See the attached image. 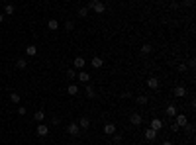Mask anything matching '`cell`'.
Returning <instances> with one entry per match:
<instances>
[{
    "instance_id": "obj_12",
    "label": "cell",
    "mask_w": 196,
    "mask_h": 145,
    "mask_svg": "<svg viewBox=\"0 0 196 145\" xmlns=\"http://www.w3.org/2000/svg\"><path fill=\"white\" fill-rule=\"evenodd\" d=\"M77 78H78L81 82H88V81H90V73L81 71V73H77Z\"/></svg>"
},
{
    "instance_id": "obj_30",
    "label": "cell",
    "mask_w": 196,
    "mask_h": 145,
    "mask_svg": "<svg viewBox=\"0 0 196 145\" xmlns=\"http://www.w3.org/2000/svg\"><path fill=\"white\" fill-rule=\"evenodd\" d=\"M122 139H124L122 135H114V139H112V141H114L116 145H120V143H122Z\"/></svg>"
},
{
    "instance_id": "obj_13",
    "label": "cell",
    "mask_w": 196,
    "mask_h": 145,
    "mask_svg": "<svg viewBox=\"0 0 196 145\" xmlns=\"http://www.w3.org/2000/svg\"><path fill=\"white\" fill-rule=\"evenodd\" d=\"M149 127H151V130H157V131H159L161 127H163V122L155 118V120H151V124H149Z\"/></svg>"
},
{
    "instance_id": "obj_26",
    "label": "cell",
    "mask_w": 196,
    "mask_h": 145,
    "mask_svg": "<svg viewBox=\"0 0 196 145\" xmlns=\"http://www.w3.org/2000/svg\"><path fill=\"white\" fill-rule=\"evenodd\" d=\"M135 102H137L139 106H145V104H147V96H143V94H141V96L135 98Z\"/></svg>"
},
{
    "instance_id": "obj_14",
    "label": "cell",
    "mask_w": 196,
    "mask_h": 145,
    "mask_svg": "<svg viewBox=\"0 0 196 145\" xmlns=\"http://www.w3.org/2000/svg\"><path fill=\"white\" fill-rule=\"evenodd\" d=\"M104 133L106 135H114L116 133V126L114 124H106V126H104Z\"/></svg>"
},
{
    "instance_id": "obj_24",
    "label": "cell",
    "mask_w": 196,
    "mask_h": 145,
    "mask_svg": "<svg viewBox=\"0 0 196 145\" xmlns=\"http://www.w3.org/2000/svg\"><path fill=\"white\" fill-rule=\"evenodd\" d=\"M14 10H16V8L12 6V4H6V6H4V14H6V16H12V14H14Z\"/></svg>"
},
{
    "instance_id": "obj_3",
    "label": "cell",
    "mask_w": 196,
    "mask_h": 145,
    "mask_svg": "<svg viewBox=\"0 0 196 145\" xmlns=\"http://www.w3.org/2000/svg\"><path fill=\"white\" fill-rule=\"evenodd\" d=\"M174 124H177L178 127H184L186 124H188V120H186L184 114H177V116H174Z\"/></svg>"
},
{
    "instance_id": "obj_35",
    "label": "cell",
    "mask_w": 196,
    "mask_h": 145,
    "mask_svg": "<svg viewBox=\"0 0 196 145\" xmlns=\"http://www.w3.org/2000/svg\"><path fill=\"white\" fill-rule=\"evenodd\" d=\"M182 145H184V143H182Z\"/></svg>"
},
{
    "instance_id": "obj_15",
    "label": "cell",
    "mask_w": 196,
    "mask_h": 145,
    "mask_svg": "<svg viewBox=\"0 0 196 145\" xmlns=\"http://www.w3.org/2000/svg\"><path fill=\"white\" fill-rule=\"evenodd\" d=\"M165 112H167V116H169V118H174V116H177V106H174V104H169Z\"/></svg>"
},
{
    "instance_id": "obj_17",
    "label": "cell",
    "mask_w": 196,
    "mask_h": 145,
    "mask_svg": "<svg viewBox=\"0 0 196 145\" xmlns=\"http://www.w3.org/2000/svg\"><path fill=\"white\" fill-rule=\"evenodd\" d=\"M33 120L41 124V122H43V120H45V112H43V110H37L35 114H33Z\"/></svg>"
},
{
    "instance_id": "obj_34",
    "label": "cell",
    "mask_w": 196,
    "mask_h": 145,
    "mask_svg": "<svg viewBox=\"0 0 196 145\" xmlns=\"http://www.w3.org/2000/svg\"><path fill=\"white\" fill-rule=\"evenodd\" d=\"M94 2H100V0H90V4H94Z\"/></svg>"
},
{
    "instance_id": "obj_11",
    "label": "cell",
    "mask_w": 196,
    "mask_h": 145,
    "mask_svg": "<svg viewBox=\"0 0 196 145\" xmlns=\"http://www.w3.org/2000/svg\"><path fill=\"white\" fill-rule=\"evenodd\" d=\"M77 124H78V127H81V130H88V127H90V120L88 118H81Z\"/></svg>"
},
{
    "instance_id": "obj_6",
    "label": "cell",
    "mask_w": 196,
    "mask_h": 145,
    "mask_svg": "<svg viewBox=\"0 0 196 145\" xmlns=\"http://www.w3.org/2000/svg\"><path fill=\"white\" fill-rule=\"evenodd\" d=\"M147 86L151 90H157V88H159V78H157V77H149L147 78Z\"/></svg>"
},
{
    "instance_id": "obj_19",
    "label": "cell",
    "mask_w": 196,
    "mask_h": 145,
    "mask_svg": "<svg viewBox=\"0 0 196 145\" xmlns=\"http://www.w3.org/2000/svg\"><path fill=\"white\" fill-rule=\"evenodd\" d=\"M35 53H37V47H35V45H28V47H26V55L28 57H33Z\"/></svg>"
},
{
    "instance_id": "obj_7",
    "label": "cell",
    "mask_w": 196,
    "mask_h": 145,
    "mask_svg": "<svg viewBox=\"0 0 196 145\" xmlns=\"http://www.w3.org/2000/svg\"><path fill=\"white\" fill-rule=\"evenodd\" d=\"M141 122H143V118H141L139 114H131L130 116V124L131 126H141Z\"/></svg>"
},
{
    "instance_id": "obj_27",
    "label": "cell",
    "mask_w": 196,
    "mask_h": 145,
    "mask_svg": "<svg viewBox=\"0 0 196 145\" xmlns=\"http://www.w3.org/2000/svg\"><path fill=\"white\" fill-rule=\"evenodd\" d=\"M67 78H69V81H75V78H77V73H75V69H69V71H67Z\"/></svg>"
},
{
    "instance_id": "obj_25",
    "label": "cell",
    "mask_w": 196,
    "mask_h": 145,
    "mask_svg": "<svg viewBox=\"0 0 196 145\" xmlns=\"http://www.w3.org/2000/svg\"><path fill=\"white\" fill-rule=\"evenodd\" d=\"M78 16H81V18H86V16H88V6L78 8Z\"/></svg>"
},
{
    "instance_id": "obj_4",
    "label": "cell",
    "mask_w": 196,
    "mask_h": 145,
    "mask_svg": "<svg viewBox=\"0 0 196 145\" xmlns=\"http://www.w3.org/2000/svg\"><path fill=\"white\" fill-rule=\"evenodd\" d=\"M143 135H145V139H147V141H155V139H157V130H151V127H147Z\"/></svg>"
},
{
    "instance_id": "obj_18",
    "label": "cell",
    "mask_w": 196,
    "mask_h": 145,
    "mask_svg": "<svg viewBox=\"0 0 196 145\" xmlns=\"http://www.w3.org/2000/svg\"><path fill=\"white\" fill-rule=\"evenodd\" d=\"M47 28L51 31H57V30H59V22H57V20H49V22H47Z\"/></svg>"
},
{
    "instance_id": "obj_2",
    "label": "cell",
    "mask_w": 196,
    "mask_h": 145,
    "mask_svg": "<svg viewBox=\"0 0 196 145\" xmlns=\"http://www.w3.org/2000/svg\"><path fill=\"white\" fill-rule=\"evenodd\" d=\"M67 131H69V135H81V127H78V124L77 122H71L69 126H67Z\"/></svg>"
},
{
    "instance_id": "obj_29",
    "label": "cell",
    "mask_w": 196,
    "mask_h": 145,
    "mask_svg": "<svg viewBox=\"0 0 196 145\" xmlns=\"http://www.w3.org/2000/svg\"><path fill=\"white\" fill-rule=\"evenodd\" d=\"M184 127H186V131H188V133H190V135H192V133H194V126H192V124H186V126H184Z\"/></svg>"
},
{
    "instance_id": "obj_1",
    "label": "cell",
    "mask_w": 196,
    "mask_h": 145,
    "mask_svg": "<svg viewBox=\"0 0 196 145\" xmlns=\"http://www.w3.org/2000/svg\"><path fill=\"white\" fill-rule=\"evenodd\" d=\"M88 10L96 12V14H104V12H106V4H104L102 0H100V2H94V4L88 2Z\"/></svg>"
},
{
    "instance_id": "obj_33",
    "label": "cell",
    "mask_w": 196,
    "mask_h": 145,
    "mask_svg": "<svg viewBox=\"0 0 196 145\" xmlns=\"http://www.w3.org/2000/svg\"><path fill=\"white\" fill-rule=\"evenodd\" d=\"M163 145H173V143H171V141H163Z\"/></svg>"
},
{
    "instance_id": "obj_31",
    "label": "cell",
    "mask_w": 196,
    "mask_h": 145,
    "mask_svg": "<svg viewBox=\"0 0 196 145\" xmlns=\"http://www.w3.org/2000/svg\"><path fill=\"white\" fill-rule=\"evenodd\" d=\"M18 114L20 116H26V108H24V106H20V108H18Z\"/></svg>"
},
{
    "instance_id": "obj_23",
    "label": "cell",
    "mask_w": 196,
    "mask_h": 145,
    "mask_svg": "<svg viewBox=\"0 0 196 145\" xmlns=\"http://www.w3.org/2000/svg\"><path fill=\"white\" fill-rule=\"evenodd\" d=\"M10 102L12 104H20V94L18 92H10Z\"/></svg>"
},
{
    "instance_id": "obj_9",
    "label": "cell",
    "mask_w": 196,
    "mask_h": 145,
    "mask_svg": "<svg viewBox=\"0 0 196 145\" xmlns=\"http://www.w3.org/2000/svg\"><path fill=\"white\" fill-rule=\"evenodd\" d=\"M90 65H92L94 69H100L104 65V59L102 57H92V59H90Z\"/></svg>"
},
{
    "instance_id": "obj_10",
    "label": "cell",
    "mask_w": 196,
    "mask_h": 145,
    "mask_svg": "<svg viewBox=\"0 0 196 145\" xmlns=\"http://www.w3.org/2000/svg\"><path fill=\"white\" fill-rule=\"evenodd\" d=\"M174 96H177V98L186 96V88H184V86H181V84H178V86H174Z\"/></svg>"
},
{
    "instance_id": "obj_8",
    "label": "cell",
    "mask_w": 196,
    "mask_h": 145,
    "mask_svg": "<svg viewBox=\"0 0 196 145\" xmlns=\"http://www.w3.org/2000/svg\"><path fill=\"white\" fill-rule=\"evenodd\" d=\"M85 65H86L85 57H75V69H78V71H82V69H85Z\"/></svg>"
},
{
    "instance_id": "obj_5",
    "label": "cell",
    "mask_w": 196,
    "mask_h": 145,
    "mask_svg": "<svg viewBox=\"0 0 196 145\" xmlns=\"http://www.w3.org/2000/svg\"><path fill=\"white\" fill-rule=\"evenodd\" d=\"M35 131H37V135H39V137H45V135H47V133H49V127H47V126H45V124H43V122H41V124H39V126H37V130H35Z\"/></svg>"
},
{
    "instance_id": "obj_21",
    "label": "cell",
    "mask_w": 196,
    "mask_h": 145,
    "mask_svg": "<svg viewBox=\"0 0 196 145\" xmlns=\"http://www.w3.org/2000/svg\"><path fill=\"white\" fill-rule=\"evenodd\" d=\"M151 51H153V45H151V43H145V45H141V53H143V55H149Z\"/></svg>"
},
{
    "instance_id": "obj_22",
    "label": "cell",
    "mask_w": 196,
    "mask_h": 145,
    "mask_svg": "<svg viewBox=\"0 0 196 145\" xmlns=\"http://www.w3.org/2000/svg\"><path fill=\"white\" fill-rule=\"evenodd\" d=\"M85 92H86V96H88V98H94V96H96V92H94V88L90 84L85 86Z\"/></svg>"
},
{
    "instance_id": "obj_32",
    "label": "cell",
    "mask_w": 196,
    "mask_h": 145,
    "mask_svg": "<svg viewBox=\"0 0 196 145\" xmlns=\"http://www.w3.org/2000/svg\"><path fill=\"white\" fill-rule=\"evenodd\" d=\"M4 22V14H0V24H2Z\"/></svg>"
},
{
    "instance_id": "obj_28",
    "label": "cell",
    "mask_w": 196,
    "mask_h": 145,
    "mask_svg": "<svg viewBox=\"0 0 196 145\" xmlns=\"http://www.w3.org/2000/svg\"><path fill=\"white\" fill-rule=\"evenodd\" d=\"M65 30H67V31H73V30H75V24L71 22V20H67V22H65Z\"/></svg>"
},
{
    "instance_id": "obj_20",
    "label": "cell",
    "mask_w": 196,
    "mask_h": 145,
    "mask_svg": "<svg viewBox=\"0 0 196 145\" xmlns=\"http://www.w3.org/2000/svg\"><path fill=\"white\" fill-rule=\"evenodd\" d=\"M16 67H18L20 71H22V69H26V67H28V61L24 59V57H20V59L16 61Z\"/></svg>"
},
{
    "instance_id": "obj_16",
    "label": "cell",
    "mask_w": 196,
    "mask_h": 145,
    "mask_svg": "<svg viewBox=\"0 0 196 145\" xmlns=\"http://www.w3.org/2000/svg\"><path fill=\"white\" fill-rule=\"evenodd\" d=\"M78 90H81V88H78L77 84H69V86H67V92H69L71 96H77V94H78Z\"/></svg>"
}]
</instances>
